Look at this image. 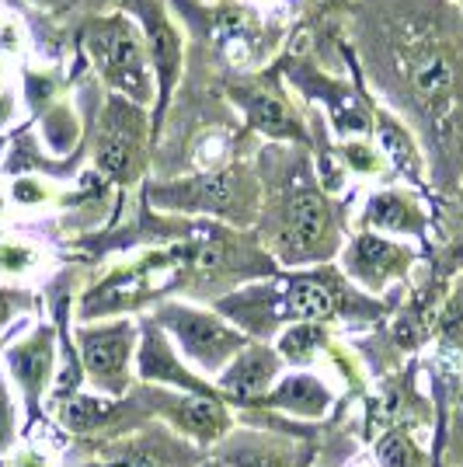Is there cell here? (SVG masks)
<instances>
[{"label": "cell", "instance_id": "5b68a950", "mask_svg": "<svg viewBox=\"0 0 463 467\" xmlns=\"http://www.w3.org/2000/svg\"><path fill=\"white\" fill-rule=\"evenodd\" d=\"M160 321L174 335V342L181 346V356L192 359L195 367L206 373H223L252 346L241 328L227 325L216 314L195 311V307H164Z\"/></svg>", "mask_w": 463, "mask_h": 467}, {"label": "cell", "instance_id": "9a60e30c", "mask_svg": "<svg viewBox=\"0 0 463 467\" xmlns=\"http://www.w3.org/2000/svg\"><path fill=\"white\" fill-rule=\"evenodd\" d=\"M265 405L286 411L293 419H324L334 405V390L317 373H290L272 388Z\"/></svg>", "mask_w": 463, "mask_h": 467}, {"label": "cell", "instance_id": "d4e9b609", "mask_svg": "<svg viewBox=\"0 0 463 467\" xmlns=\"http://www.w3.org/2000/svg\"><path fill=\"white\" fill-rule=\"evenodd\" d=\"M206 467H227V464H223V461H210Z\"/></svg>", "mask_w": 463, "mask_h": 467}, {"label": "cell", "instance_id": "7402d4cb", "mask_svg": "<svg viewBox=\"0 0 463 467\" xmlns=\"http://www.w3.org/2000/svg\"><path fill=\"white\" fill-rule=\"evenodd\" d=\"M181 461H195V450L174 447L168 436H157V443H136L108 467H185Z\"/></svg>", "mask_w": 463, "mask_h": 467}, {"label": "cell", "instance_id": "2e32d148", "mask_svg": "<svg viewBox=\"0 0 463 467\" xmlns=\"http://www.w3.org/2000/svg\"><path fill=\"white\" fill-rule=\"evenodd\" d=\"M171 415L181 432L195 436L199 443H220L231 432V411L216 394H199V398H174Z\"/></svg>", "mask_w": 463, "mask_h": 467}, {"label": "cell", "instance_id": "30bf717a", "mask_svg": "<svg viewBox=\"0 0 463 467\" xmlns=\"http://www.w3.org/2000/svg\"><path fill=\"white\" fill-rule=\"evenodd\" d=\"M181 202L192 210H206V213L233 216V220H252L254 216V182L244 171H220V175L195 178L189 189H181Z\"/></svg>", "mask_w": 463, "mask_h": 467}, {"label": "cell", "instance_id": "52a82bcc", "mask_svg": "<svg viewBox=\"0 0 463 467\" xmlns=\"http://www.w3.org/2000/svg\"><path fill=\"white\" fill-rule=\"evenodd\" d=\"M359 231L422 244V241H428V231H432V213L411 185H386V189H376V192L366 195V202L359 210Z\"/></svg>", "mask_w": 463, "mask_h": 467}, {"label": "cell", "instance_id": "7a4b0ae2", "mask_svg": "<svg viewBox=\"0 0 463 467\" xmlns=\"http://www.w3.org/2000/svg\"><path fill=\"white\" fill-rule=\"evenodd\" d=\"M272 244L286 265H321V262H331L334 254H342V248H345L338 206L307 175H304V182H293L283 192Z\"/></svg>", "mask_w": 463, "mask_h": 467}, {"label": "cell", "instance_id": "3957f363", "mask_svg": "<svg viewBox=\"0 0 463 467\" xmlns=\"http://www.w3.org/2000/svg\"><path fill=\"white\" fill-rule=\"evenodd\" d=\"M401 80H405L411 105L428 122H443L460 105L463 59L460 53L443 39H418L401 49Z\"/></svg>", "mask_w": 463, "mask_h": 467}, {"label": "cell", "instance_id": "484cf974", "mask_svg": "<svg viewBox=\"0 0 463 467\" xmlns=\"http://www.w3.org/2000/svg\"><path fill=\"white\" fill-rule=\"evenodd\" d=\"M0 314H4V307H0Z\"/></svg>", "mask_w": 463, "mask_h": 467}, {"label": "cell", "instance_id": "8fae6325", "mask_svg": "<svg viewBox=\"0 0 463 467\" xmlns=\"http://www.w3.org/2000/svg\"><path fill=\"white\" fill-rule=\"evenodd\" d=\"M373 140L380 147V154L386 157V164L405 178L411 189H425L428 178V164H425L422 143L415 140V133L407 130V122L386 109L373 112Z\"/></svg>", "mask_w": 463, "mask_h": 467}, {"label": "cell", "instance_id": "603a6c76", "mask_svg": "<svg viewBox=\"0 0 463 467\" xmlns=\"http://www.w3.org/2000/svg\"><path fill=\"white\" fill-rule=\"evenodd\" d=\"M446 467H463V380L449 405V436H446Z\"/></svg>", "mask_w": 463, "mask_h": 467}, {"label": "cell", "instance_id": "5bb4252c", "mask_svg": "<svg viewBox=\"0 0 463 467\" xmlns=\"http://www.w3.org/2000/svg\"><path fill=\"white\" fill-rule=\"evenodd\" d=\"M237 101L244 109V116L258 133L272 140H290V143H307V130L296 119L290 105L272 91H258V88H237Z\"/></svg>", "mask_w": 463, "mask_h": 467}, {"label": "cell", "instance_id": "ffe728a7", "mask_svg": "<svg viewBox=\"0 0 463 467\" xmlns=\"http://www.w3.org/2000/svg\"><path fill=\"white\" fill-rule=\"evenodd\" d=\"M373 457L376 467H432L411 426H390L380 432V440L373 443Z\"/></svg>", "mask_w": 463, "mask_h": 467}, {"label": "cell", "instance_id": "277c9868", "mask_svg": "<svg viewBox=\"0 0 463 467\" xmlns=\"http://www.w3.org/2000/svg\"><path fill=\"white\" fill-rule=\"evenodd\" d=\"M338 258H342L338 269L345 273L352 286L384 300L386 290L411 279L415 265L422 262V252L411 241H397V237H384V234L373 231H355L345 241Z\"/></svg>", "mask_w": 463, "mask_h": 467}, {"label": "cell", "instance_id": "e0dca14e", "mask_svg": "<svg viewBox=\"0 0 463 467\" xmlns=\"http://www.w3.org/2000/svg\"><path fill=\"white\" fill-rule=\"evenodd\" d=\"M432 346L439 349V359L449 367L463 363V269L453 275V283L443 293V304H439L436 325H432Z\"/></svg>", "mask_w": 463, "mask_h": 467}, {"label": "cell", "instance_id": "cb8c5ba5", "mask_svg": "<svg viewBox=\"0 0 463 467\" xmlns=\"http://www.w3.org/2000/svg\"><path fill=\"white\" fill-rule=\"evenodd\" d=\"M11 436H15V411H11V398H7L4 377H0V450L11 443Z\"/></svg>", "mask_w": 463, "mask_h": 467}, {"label": "cell", "instance_id": "d6986e66", "mask_svg": "<svg viewBox=\"0 0 463 467\" xmlns=\"http://www.w3.org/2000/svg\"><path fill=\"white\" fill-rule=\"evenodd\" d=\"M143 18H147V32H150V59H154L157 84H160V105H164L178 80V70H181V39L171 28V21L157 7H147Z\"/></svg>", "mask_w": 463, "mask_h": 467}, {"label": "cell", "instance_id": "9c48e42d", "mask_svg": "<svg viewBox=\"0 0 463 467\" xmlns=\"http://www.w3.org/2000/svg\"><path fill=\"white\" fill-rule=\"evenodd\" d=\"M283 356L272 346L252 342L248 349L233 359L227 370L220 373V390L241 401V405H252V401H265L272 394V388L279 384V373H283Z\"/></svg>", "mask_w": 463, "mask_h": 467}, {"label": "cell", "instance_id": "7c38bea8", "mask_svg": "<svg viewBox=\"0 0 463 467\" xmlns=\"http://www.w3.org/2000/svg\"><path fill=\"white\" fill-rule=\"evenodd\" d=\"M98 164L112 178H133L136 164H139V116L122 101H112V109L105 116Z\"/></svg>", "mask_w": 463, "mask_h": 467}, {"label": "cell", "instance_id": "44dd1931", "mask_svg": "<svg viewBox=\"0 0 463 467\" xmlns=\"http://www.w3.org/2000/svg\"><path fill=\"white\" fill-rule=\"evenodd\" d=\"M275 349H279V356L286 363L307 367V363H314L321 352L328 349V325H290L279 335Z\"/></svg>", "mask_w": 463, "mask_h": 467}, {"label": "cell", "instance_id": "ba28073f", "mask_svg": "<svg viewBox=\"0 0 463 467\" xmlns=\"http://www.w3.org/2000/svg\"><path fill=\"white\" fill-rule=\"evenodd\" d=\"M84 370L101 390L122 394L129 388V356H133V328L126 321L108 328H84L77 335Z\"/></svg>", "mask_w": 463, "mask_h": 467}, {"label": "cell", "instance_id": "ac0fdd59", "mask_svg": "<svg viewBox=\"0 0 463 467\" xmlns=\"http://www.w3.org/2000/svg\"><path fill=\"white\" fill-rule=\"evenodd\" d=\"M296 461H300V450L293 443L262 436V432L237 436L227 443V453H223L227 467H296Z\"/></svg>", "mask_w": 463, "mask_h": 467}, {"label": "cell", "instance_id": "6da1fadb", "mask_svg": "<svg viewBox=\"0 0 463 467\" xmlns=\"http://www.w3.org/2000/svg\"><path fill=\"white\" fill-rule=\"evenodd\" d=\"M223 311L252 328H275V325H376L394 311V300L369 296L352 286L342 269H307L283 279L279 290H248L223 304Z\"/></svg>", "mask_w": 463, "mask_h": 467}, {"label": "cell", "instance_id": "4fadbf2b", "mask_svg": "<svg viewBox=\"0 0 463 467\" xmlns=\"http://www.w3.org/2000/svg\"><path fill=\"white\" fill-rule=\"evenodd\" d=\"M7 370L25 390L28 409L36 411L39 394L46 390V380H49V370H53V331L39 328L32 331L28 338H21L18 346H11L7 349Z\"/></svg>", "mask_w": 463, "mask_h": 467}, {"label": "cell", "instance_id": "8992f818", "mask_svg": "<svg viewBox=\"0 0 463 467\" xmlns=\"http://www.w3.org/2000/svg\"><path fill=\"white\" fill-rule=\"evenodd\" d=\"M87 49L95 57L101 78L116 91L147 101L150 98V67L143 57V46L136 39L133 25L126 21H98L87 36Z\"/></svg>", "mask_w": 463, "mask_h": 467}]
</instances>
